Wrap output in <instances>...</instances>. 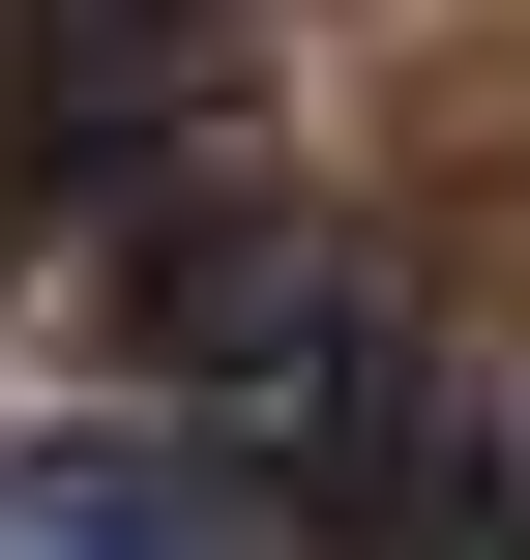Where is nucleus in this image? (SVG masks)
Wrapping results in <instances>:
<instances>
[{"label": "nucleus", "mask_w": 530, "mask_h": 560, "mask_svg": "<svg viewBox=\"0 0 530 560\" xmlns=\"http://www.w3.org/2000/svg\"><path fill=\"white\" fill-rule=\"evenodd\" d=\"M30 532H59V560H266V472H207V443H118V413H59V443H30Z\"/></svg>", "instance_id": "nucleus-1"}]
</instances>
